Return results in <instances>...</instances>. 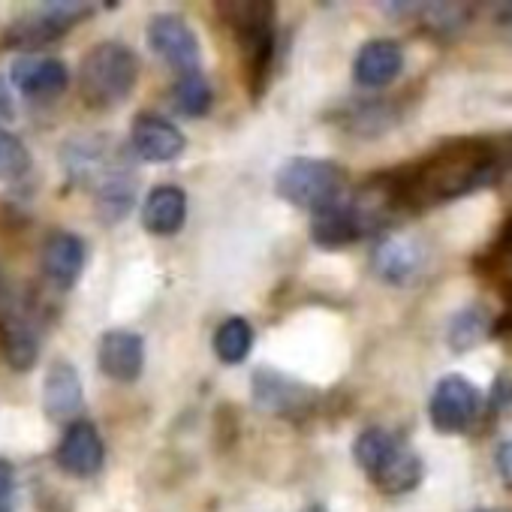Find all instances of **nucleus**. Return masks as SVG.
<instances>
[{
	"mask_svg": "<svg viewBox=\"0 0 512 512\" xmlns=\"http://www.w3.org/2000/svg\"><path fill=\"white\" fill-rule=\"evenodd\" d=\"M353 458L359 470L368 473V479L389 497L413 491L425 476L422 458L395 431L383 425H371L356 437Z\"/></svg>",
	"mask_w": 512,
	"mask_h": 512,
	"instance_id": "obj_2",
	"label": "nucleus"
},
{
	"mask_svg": "<svg viewBox=\"0 0 512 512\" xmlns=\"http://www.w3.org/2000/svg\"><path fill=\"white\" fill-rule=\"evenodd\" d=\"M488 407L494 413H506L512 410V374L509 371H500L488 389Z\"/></svg>",
	"mask_w": 512,
	"mask_h": 512,
	"instance_id": "obj_28",
	"label": "nucleus"
},
{
	"mask_svg": "<svg viewBox=\"0 0 512 512\" xmlns=\"http://www.w3.org/2000/svg\"><path fill=\"white\" fill-rule=\"evenodd\" d=\"M506 160L482 139H461L449 148L431 151L419 163L392 172L401 205L410 211L461 199L473 190L491 187L503 178Z\"/></svg>",
	"mask_w": 512,
	"mask_h": 512,
	"instance_id": "obj_1",
	"label": "nucleus"
},
{
	"mask_svg": "<svg viewBox=\"0 0 512 512\" xmlns=\"http://www.w3.org/2000/svg\"><path fill=\"white\" fill-rule=\"evenodd\" d=\"M305 512H326V509H320V506H314V509H305Z\"/></svg>",
	"mask_w": 512,
	"mask_h": 512,
	"instance_id": "obj_33",
	"label": "nucleus"
},
{
	"mask_svg": "<svg viewBox=\"0 0 512 512\" xmlns=\"http://www.w3.org/2000/svg\"><path fill=\"white\" fill-rule=\"evenodd\" d=\"M419 266H422V247L404 232L386 235L371 253V269L386 284H407L419 272Z\"/></svg>",
	"mask_w": 512,
	"mask_h": 512,
	"instance_id": "obj_16",
	"label": "nucleus"
},
{
	"mask_svg": "<svg viewBox=\"0 0 512 512\" xmlns=\"http://www.w3.org/2000/svg\"><path fill=\"white\" fill-rule=\"evenodd\" d=\"M338 124L353 136L374 139L398 124V109L389 100H353L338 112Z\"/></svg>",
	"mask_w": 512,
	"mask_h": 512,
	"instance_id": "obj_20",
	"label": "nucleus"
},
{
	"mask_svg": "<svg viewBox=\"0 0 512 512\" xmlns=\"http://www.w3.org/2000/svg\"><path fill=\"white\" fill-rule=\"evenodd\" d=\"M494 467L503 479V485L512 488V440H503L494 452Z\"/></svg>",
	"mask_w": 512,
	"mask_h": 512,
	"instance_id": "obj_30",
	"label": "nucleus"
},
{
	"mask_svg": "<svg viewBox=\"0 0 512 512\" xmlns=\"http://www.w3.org/2000/svg\"><path fill=\"white\" fill-rule=\"evenodd\" d=\"M61 470H67L70 476H94L100 473L103 461H106V449H103V437L97 431L94 422L88 419H76L64 428V437L58 443L55 452Z\"/></svg>",
	"mask_w": 512,
	"mask_h": 512,
	"instance_id": "obj_12",
	"label": "nucleus"
},
{
	"mask_svg": "<svg viewBox=\"0 0 512 512\" xmlns=\"http://www.w3.org/2000/svg\"><path fill=\"white\" fill-rule=\"evenodd\" d=\"M85 407L82 377L67 359H55L43 380V413L52 422H76Z\"/></svg>",
	"mask_w": 512,
	"mask_h": 512,
	"instance_id": "obj_14",
	"label": "nucleus"
},
{
	"mask_svg": "<svg viewBox=\"0 0 512 512\" xmlns=\"http://www.w3.org/2000/svg\"><path fill=\"white\" fill-rule=\"evenodd\" d=\"M187 220V193L175 184H160L142 205V226L151 235H175Z\"/></svg>",
	"mask_w": 512,
	"mask_h": 512,
	"instance_id": "obj_19",
	"label": "nucleus"
},
{
	"mask_svg": "<svg viewBox=\"0 0 512 512\" xmlns=\"http://www.w3.org/2000/svg\"><path fill=\"white\" fill-rule=\"evenodd\" d=\"M148 46L163 64H169L181 76L199 73V61H202L199 40L181 16H175V13L154 16L148 22Z\"/></svg>",
	"mask_w": 512,
	"mask_h": 512,
	"instance_id": "obj_8",
	"label": "nucleus"
},
{
	"mask_svg": "<svg viewBox=\"0 0 512 512\" xmlns=\"http://www.w3.org/2000/svg\"><path fill=\"white\" fill-rule=\"evenodd\" d=\"M136 187H139V181H136V175H133V169H130L127 163H121L118 169H112V172L103 178V184L94 190V193H97V214H100L109 226H115L118 220H124V217L133 211Z\"/></svg>",
	"mask_w": 512,
	"mask_h": 512,
	"instance_id": "obj_21",
	"label": "nucleus"
},
{
	"mask_svg": "<svg viewBox=\"0 0 512 512\" xmlns=\"http://www.w3.org/2000/svg\"><path fill=\"white\" fill-rule=\"evenodd\" d=\"M220 13L232 25L235 40L241 46V55L247 61L250 94H253V100H260L266 85H269L272 61L278 52L275 4H220Z\"/></svg>",
	"mask_w": 512,
	"mask_h": 512,
	"instance_id": "obj_4",
	"label": "nucleus"
},
{
	"mask_svg": "<svg viewBox=\"0 0 512 512\" xmlns=\"http://www.w3.org/2000/svg\"><path fill=\"white\" fill-rule=\"evenodd\" d=\"M94 4H79V0H58V4H40L28 16L13 25V40L19 46H40L49 40L64 37L73 25L88 19Z\"/></svg>",
	"mask_w": 512,
	"mask_h": 512,
	"instance_id": "obj_9",
	"label": "nucleus"
},
{
	"mask_svg": "<svg viewBox=\"0 0 512 512\" xmlns=\"http://www.w3.org/2000/svg\"><path fill=\"white\" fill-rule=\"evenodd\" d=\"M214 91L202 73H187L172 85V106L187 118H202L211 112Z\"/></svg>",
	"mask_w": 512,
	"mask_h": 512,
	"instance_id": "obj_25",
	"label": "nucleus"
},
{
	"mask_svg": "<svg viewBox=\"0 0 512 512\" xmlns=\"http://www.w3.org/2000/svg\"><path fill=\"white\" fill-rule=\"evenodd\" d=\"M275 190L284 202L317 214L344 196V169L332 160L290 157L275 175Z\"/></svg>",
	"mask_w": 512,
	"mask_h": 512,
	"instance_id": "obj_5",
	"label": "nucleus"
},
{
	"mask_svg": "<svg viewBox=\"0 0 512 512\" xmlns=\"http://www.w3.org/2000/svg\"><path fill=\"white\" fill-rule=\"evenodd\" d=\"M139 82V58L130 46L106 40L88 49L79 64V91L91 109L121 106Z\"/></svg>",
	"mask_w": 512,
	"mask_h": 512,
	"instance_id": "obj_3",
	"label": "nucleus"
},
{
	"mask_svg": "<svg viewBox=\"0 0 512 512\" xmlns=\"http://www.w3.org/2000/svg\"><path fill=\"white\" fill-rule=\"evenodd\" d=\"M253 347V329L244 317H229L214 332V356L223 365H241L250 356Z\"/></svg>",
	"mask_w": 512,
	"mask_h": 512,
	"instance_id": "obj_24",
	"label": "nucleus"
},
{
	"mask_svg": "<svg viewBox=\"0 0 512 512\" xmlns=\"http://www.w3.org/2000/svg\"><path fill=\"white\" fill-rule=\"evenodd\" d=\"M0 353L13 371H31L40 359V338L22 317L0 320Z\"/></svg>",
	"mask_w": 512,
	"mask_h": 512,
	"instance_id": "obj_22",
	"label": "nucleus"
},
{
	"mask_svg": "<svg viewBox=\"0 0 512 512\" xmlns=\"http://www.w3.org/2000/svg\"><path fill=\"white\" fill-rule=\"evenodd\" d=\"M491 332V314L482 305H467L461 308L446 329V341L452 347V353H467L473 347L482 344V338Z\"/></svg>",
	"mask_w": 512,
	"mask_h": 512,
	"instance_id": "obj_23",
	"label": "nucleus"
},
{
	"mask_svg": "<svg viewBox=\"0 0 512 512\" xmlns=\"http://www.w3.org/2000/svg\"><path fill=\"white\" fill-rule=\"evenodd\" d=\"M401 70H404V49L395 40H368L353 61V79L362 88H383L395 82Z\"/></svg>",
	"mask_w": 512,
	"mask_h": 512,
	"instance_id": "obj_17",
	"label": "nucleus"
},
{
	"mask_svg": "<svg viewBox=\"0 0 512 512\" xmlns=\"http://www.w3.org/2000/svg\"><path fill=\"white\" fill-rule=\"evenodd\" d=\"M250 398L269 416L281 419H305L317 407V389L290 377L278 368H256L250 377Z\"/></svg>",
	"mask_w": 512,
	"mask_h": 512,
	"instance_id": "obj_6",
	"label": "nucleus"
},
{
	"mask_svg": "<svg viewBox=\"0 0 512 512\" xmlns=\"http://www.w3.org/2000/svg\"><path fill=\"white\" fill-rule=\"evenodd\" d=\"M0 293H4V275H0Z\"/></svg>",
	"mask_w": 512,
	"mask_h": 512,
	"instance_id": "obj_34",
	"label": "nucleus"
},
{
	"mask_svg": "<svg viewBox=\"0 0 512 512\" xmlns=\"http://www.w3.org/2000/svg\"><path fill=\"white\" fill-rule=\"evenodd\" d=\"M422 16L434 31H461L467 22V10L461 4H422Z\"/></svg>",
	"mask_w": 512,
	"mask_h": 512,
	"instance_id": "obj_27",
	"label": "nucleus"
},
{
	"mask_svg": "<svg viewBox=\"0 0 512 512\" xmlns=\"http://www.w3.org/2000/svg\"><path fill=\"white\" fill-rule=\"evenodd\" d=\"M497 332H512V314L503 323H497Z\"/></svg>",
	"mask_w": 512,
	"mask_h": 512,
	"instance_id": "obj_32",
	"label": "nucleus"
},
{
	"mask_svg": "<svg viewBox=\"0 0 512 512\" xmlns=\"http://www.w3.org/2000/svg\"><path fill=\"white\" fill-rule=\"evenodd\" d=\"M476 512H494V509H476Z\"/></svg>",
	"mask_w": 512,
	"mask_h": 512,
	"instance_id": "obj_35",
	"label": "nucleus"
},
{
	"mask_svg": "<svg viewBox=\"0 0 512 512\" xmlns=\"http://www.w3.org/2000/svg\"><path fill=\"white\" fill-rule=\"evenodd\" d=\"M0 512H16V470L0 458Z\"/></svg>",
	"mask_w": 512,
	"mask_h": 512,
	"instance_id": "obj_29",
	"label": "nucleus"
},
{
	"mask_svg": "<svg viewBox=\"0 0 512 512\" xmlns=\"http://www.w3.org/2000/svg\"><path fill=\"white\" fill-rule=\"evenodd\" d=\"M0 115L4 118H10L13 115V109H10V94H7V88L0 85Z\"/></svg>",
	"mask_w": 512,
	"mask_h": 512,
	"instance_id": "obj_31",
	"label": "nucleus"
},
{
	"mask_svg": "<svg viewBox=\"0 0 512 512\" xmlns=\"http://www.w3.org/2000/svg\"><path fill=\"white\" fill-rule=\"evenodd\" d=\"M88 247L76 232L58 229L43 241V275L58 290H73L82 278Z\"/></svg>",
	"mask_w": 512,
	"mask_h": 512,
	"instance_id": "obj_15",
	"label": "nucleus"
},
{
	"mask_svg": "<svg viewBox=\"0 0 512 512\" xmlns=\"http://www.w3.org/2000/svg\"><path fill=\"white\" fill-rule=\"evenodd\" d=\"M359 238H365V229L356 220L347 196H341L335 205L317 211L311 220V241L323 250H341V247L356 244Z\"/></svg>",
	"mask_w": 512,
	"mask_h": 512,
	"instance_id": "obj_18",
	"label": "nucleus"
},
{
	"mask_svg": "<svg viewBox=\"0 0 512 512\" xmlns=\"http://www.w3.org/2000/svg\"><path fill=\"white\" fill-rule=\"evenodd\" d=\"M10 82L28 100H55V97H61L67 91L70 70H67V64L61 58L28 52V55L13 61Z\"/></svg>",
	"mask_w": 512,
	"mask_h": 512,
	"instance_id": "obj_10",
	"label": "nucleus"
},
{
	"mask_svg": "<svg viewBox=\"0 0 512 512\" xmlns=\"http://www.w3.org/2000/svg\"><path fill=\"white\" fill-rule=\"evenodd\" d=\"M100 371L115 383H136L145 368V341L130 329H112L97 347Z\"/></svg>",
	"mask_w": 512,
	"mask_h": 512,
	"instance_id": "obj_13",
	"label": "nucleus"
},
{
	"mask_svg": "<svg viewBox=\"0 0 512 512\" xmlns=\"http://www.w3.org/2000/svg\"><path fill=\"white\" fill-rule=\"evenodd\" d=\"M28 166H31V157L22 139H16L13 133L0 127V178H19L28 172Z\"/></svg>",
	"mask_w": 512,
	"mask_h": 512,
	"instance_id": "obj_26",
	"label": "nucleus"
},
{
	"mask_svg": "<svg viewBox=\"0 0 512 512\" xmlns=\"http://www.w3.org/2000/svg\"><path fill=\"white\" fill-rule=\"evenodd\" d=\"M482 407V395L479 389L461 377V374H446L437 380L431 401H428V416L431 425L443 434H458L464 428H470L479 416Z\"/></svg>",
	"mask_w": 512,
	"mask_h": 512,
	"instance_id": "obj_7",
	"label": "nucleus"
},
{
	"mask_svg": "<svg viewBox=\"0 0 512 512\" xmlns=\"http://www.w3.org/2000/svg\"><path fill=\"white\" fill-rule=\"evenodd\" d=\"M130 145H133L136 157H142L148 163H172V160H178L184 154L187 139L163 115L142 112L130 124Z\"/></svg>",
	"mask_w": 512,
	"mask_h": 512,
	"instance_id": "obj_11",
	"label": "nucleus"
}]
</instances>
